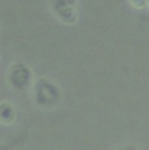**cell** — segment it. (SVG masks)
<instances>
[{
	"instance_id": "1",
	"label": "cell",
	"mask_w": 149,
	"mask_h": 150,
	"mask_svg": "<svg viewBox=\"0 0 149 150\" xmlns=\"http://www.w3.org/2000/svg\"><path fill=\"white\" fill-rule=\"evenodd\" d=\"M61 100V91L55 84L46 78H41L35 84V101L42 108H51Z\"/></svg>"
},
{
	"instance_id": "2",
	"label": "cell",
	"mask_w": 149,
	"mask_h": 150,
	"mask_svg": "<svg viewBox=\"0 0 149 150\" xmlns=\"http://www.w3.org/2000/svg\"><path fill=\"white\" fill-rule=\"evenodd\" d=\"M31 79H32V72L31 69L22 64V62H18L15 64L12 68H10V72H9V82L10 85L18 90V91H25L29 84H31Z\"/></svg>"
},
{
	"instance_id": "3",
	"label": "cell",
	"mask_w": 149,
	"mask_h": 150,
	"mask_svg": "<svg viewBox=\"0 0 149 150\" xmlns=\"http://www.w3.org/2000/svg\"><path fill=\"white\" fill-rule=\"evenodd\" d=\"M75 1L70 0H56L52 1V9L55 12V15L65 23H74L77 20V13H75L74 7Z\"/></svg>"
},
{
	"instance_id": "4",
	"label": "cell",
	"mask_w": 149,
	"mask_h": 150,
	"mask_svg": "<svg viewBox=\"0 0 149 150\" xmlns=\"http://www.w3.org/2000/svg\"><path fill=\"white\" fill-rule=\"evenodd\" d=\"M15 108L9 104V103H1L0 104V121L1 123H6V124H10L13 120H15Z\"/></svg>"
},
{
	"instance_id": "5",
	"label": "cell",
	"mask_w": 149,
	"mask_h": 150,
	"mask_svg": "<svg viewBox=\"0 0 149 150\" xmlns=\"http://www.w3.org/2000/svg\"><path fill=\"white\" fill-rule=\"evenodd\" d=\"M120 150H135V147L133 146H126V147H123V149H120Z\"/></svg>"
},
{
	"instance_id": "6",
	"label": "cell",
	"mask_w": 149,
	"mask_h": 150,
	"mask_svg": "<svg viewBox=\"0 0 149 150\" xmlns=\"http://www.w3.org/2000/svg\"><path fill=\"white\" fill-rule=\"evenodd\" d=\"M0 150H9V147H7L6 144H1V146H0Z\"/></svg>"
}]
</instances>
